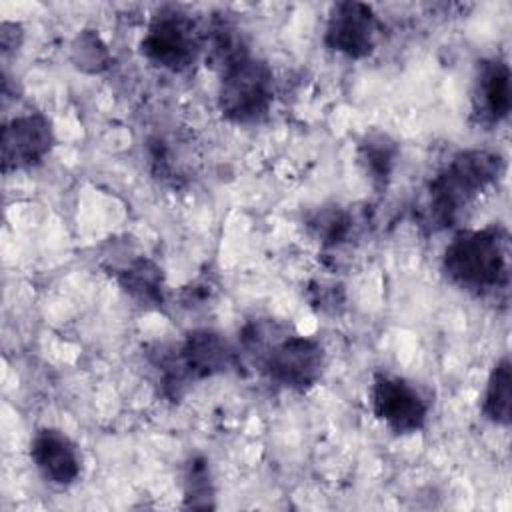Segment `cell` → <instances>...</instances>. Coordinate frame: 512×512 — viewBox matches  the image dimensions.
<instances>
[{
	"mask_svg": "<svg viewBox=\"0 0 512 512\" xmlns=\"http://www.w3.org/2000/svg\"><path fill=\"white\" fill-rule=\"evenodd\" d=\"M356 154H358V164L366 174V178L370 180V184L378 192L386 190L400 156L398 142L386 132L372 130L360 138Z\"/></svg>",
	"mask_w": 512,
	"mask_h": 512,
	"instance_id": "obj_13",
	"label": "cell"
},
{
	"mask_svg": "<svg viewBox=\"0 0 512 512\" xmlns=\"http://www.w3.org/2000/svg\"><path fill=\"white\" fill-rule=\"evenodd\" d=\"M206 50V32L178 6H160L140 40L142 56L156 68L184 72Z\"/></svg>",
	"mask_w": 512,
	"mask_h": 512,
	"instance_id": "obj_5",
	"label": "cell"
},
{
	"mask_svg": "<svg viewBox=\"0 0 512 512\" xmlns=\"http://www.w3.org/2000/svg\"><path fill=\"white\" fill-rule=\"evenodd\" d=\"M238 352L270 384L292 392L314 388L326 368V352L316 338L298 334L290 324L274 318L246 322L238 334Z\"/></svg>",
	"mask_w": 512,
	"mask_h": 512,
	"instance_id": "obj_1",
	"label": "cell"
},
{
	"mask_svg": "<svg viewBox=\"0 0 512 512\" xmlns=\"http://www.w3.org/2000/svg\"><path fill=\"white\" fill-rule=\"evenodd\" d=\"M182 486H184V506L208 510L214 508L216 502V488L210 472V462L202 454H190L184 472H182Z\"/></svg>",
	"mask_w": 512,
	"mask_h": 512,
	"instance_id": "obj_16",
	"label": "cell"
},
{
	"mask_svg": "<svg viewBox=\"0 0 512 512\" xmlns=\"http://www.w3.org/2000/svg\"><path fill=\"white\" fill-rule=\"evenodd\" d=\"M30 460L38 474L54 486H70L82 472V456L76 442L62 430L46 426L30 440Z\"/></svg>",
	"mask_w": 512,
	"mask_h": 512,
	"instance_id": "obj_10",
	"label": "cell"
},
{
	"mask_svg": "<svg viewBox=\"0 0 512 512\" xmlns=\"http://www.w3.org/2000/svg\"><path fill=\"white\" fill-rule=\"evenodd\" d=\"M56 144L52 120L42 112H26L2 128V172L30 170L46 160Z\"/></svg>",
	"mask_w": 512,
	"mask_h": 512,
	"instance_id": "obj_8",
	"label": "cell"
},
{
	"mask_svg": "<svg viewBox=\"0 0 512 512\" xmlns=\"http://www.w3.org/2000/svg\"><path fill=\"white\" fill-rule=\"evenodd\" d=\"M354 226H356V222H354L352 212L338 204L320 206L306 218L308 232L324 248H336V246L348 242L350 234L354 232Z\"/></svg>",
	"mask_w": 512,
	"mask_h": 512,
	"instance_id": "obj_15",
	"label": "cell"
},
{
	"mask_svg": "<svg viewBox=\"0 0 512 512\" xmlns=\"http://www.w3.org/2000/svg\"><path fill=\"white\" fill-rule=\"evenodd\" d=\"M512 364L504 354L490 370L484 396H482V416L496 426H510L512 420Z\"/></svg>",
	"mask_w": 512,
	"mask_h": 512,
	"instance_id": "obj_14",
	"label": "cell"
},
{
	"mask_svg": "<svg viewBox=\"0 0 512 512\" xmlns=\"http://www.w3.org/2000/svg\"><path fill=\"white\" fill-rule=\"evenodd\" d=\"M180 358L192 382H200L218 374L240 368L238 348L214 328H194L178 344Z\"/></svg>",
	"mask_w": 512,
	"mask_h": 512,
	"instance_id": "obj_9",
	"label": "cell"
},
{
	"mask_svg": "<svg viewBox=\"0 0 512 512\" xmlns=\"http://www.w3.org/2000/svg\"><path fill=\"white\" fill-rule=\"evenodd\" d=\"M512 108L510 68L502 58H486L478 64L474 90H472V112L484 126H496L508 118Z\"/></svg>",
	"mask_w": 512,
	"mask_h": 512,
	"instance_id": "obj_11",
	"label": "cell"
},
{
	"mask_svg": "<svg viewBox=\"0 0 512 512\" xmlns=\"http://www.w3.org/2000/svg\"><path fill=\"white\" fill-rule=\"evenodd\" d=\"M368 396L376 420L398 436L416 434L428 424L430 404L422 390L404 376L374 374Z\"/></svg>",
	"mask_w": 512,
	"mask_h": 512,
	"instance_id": "obj_6",
	"label": "cell"
},
{
	"mask_svg": "<svg viewBox=\"0 0 512 512\" xmlns=\"http://www.w3.org/2000/svg\"><path fill=\"white\" fill-rule=\"evenodd\" d=\"M506 170L504 156L486 148L456 152L428 182L420 220L428 232L452 228Z\"/></svg>",
	"mask_w": 512,
	"mask_h": 512,
	"instance_id": "obj_2",
	"label": "cell"
},
{
	"mask_svg": "<svg viewBox=\"0 0 512 512\" xmlns=\"http://www.w3.org/2000/svg\"><path fill=\"white\" fill-rule=\"evenodd\" d=\"M308 298H310V304L320 310V312H326V314H336L346 298H344V290L342 286L338 284H330V282H316L308 288Z\"/></svg>",
	"mask_w": 512,
	"mask_h": 512,
	"instance_id": "obj_18",
	"label": "cell"
},
{
	"mask_svg": "<svg viewBox=\"0 0 512 512\" xmlns=\"http://www.w3.org/2000/svg\"><path fill=\"white\" fill-rule=\"evenodd\" d=\"M72 58L78 68L100 72L108 64V50L96 32L84 30L72 44Z\"/></svg>",
	"mask_w": 512,
	"mask_h": 512,
	"instance_id": "obj_17",
	"label": "cell"
},
{
	"mask_svg": "<svg viewBox=\"0 0 512 512\" xmlns=\"http://www.w3.org/2000/svg\"><path fill=\"white\" fill-rule=\"evenodd\" d=\"M448 282L472 296L506 294L510 284V234L500 224L460 230L442 254Z\"/></svg>",
	"mask_w": 512,
	"mask_h": 512,
	"instance_id": "obj_3",
	"label": "cell"
},
{
	"mask_svg": "<svg viewBox=\"0 0 512 512\" xmlns=\"http://www.w3.org/2000/svg\"><path fill=\"white\" fill-rule=\"evenodd\" d=\"M218 110L232 124L264 120L274 102V72L250 50L218 68Z\"/></svg>",
	"mask_w": 512,
	"mask_h": 512,
	"instance_id": "obj_4",
	"label": "cell"
},
{
	"mask_svg": "<svg viewBox=\"0 0 512 512\" xmlns=\"http://www.w3.org/2000/svg\"><path fill=\"white\" fill-rule=\"evenodd\" d=\"M12 32V22H2V32H0V42H2V52L6 54L12 48H18L22 42V30H18L16 34Z\"/></svg>",
	"mask_w": 512,
	"mask_h": 512,
	"instance_id": "obj_19",
	"label": "cell"
},
{
	"mask_svg": "<svg viewBox=\"0 0 512 512\" xmlns=\"http://www.w3.org/2000/svg\"><path fill=\"white\" fill-rule=\"evenodd\" d=\"M382 30L384 26L370 4L356 0L334 2L328 10L324 44L350 60H362L376 50Z\"/></svg>",
	"mask_w": 512,
	"mask_h": 512,
	"instance_id": "obj_7",
	"label": "cell"
},
{
	"mask_svg": "<svg viewBox=\"0 0 512 512\" xmlns=\"http://www.w3.org/2000/svg\"><path fill=\"white\" fill-rule=\"evenodd\" d=\"M120 288L140 306H164V274L162 268L148 256H134L114 268Z\"/></svg>",
	"mask_w": 512,
	"mask_h": 512,
	"instance_id": "obj_12",
	"label": "cell"
}]
</instances>
